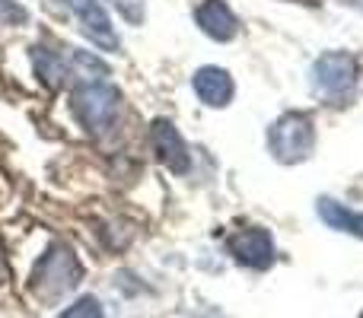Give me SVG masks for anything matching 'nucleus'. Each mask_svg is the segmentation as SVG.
<instances>
[{
    "instance_id": "1",
    "label": "nucleus",
    "mask_w": 363,
    "mask_h": 318,
    "mask_svg": "<svg viewBox=\"0 0 363 318\" xmlns=\"http://www.w3.org/2000/svg\"><path fill=\"white\" fill-rule=\"evenodd\" d=\"M80 277H83V268L74 251H70L67 245H51L42 255V261L35 264L32 293L42 302H57L61 296H67L70 290H77Z\"/></svg>"
},
{
    "instance_id": "2",
    "label": "nucleus",
    "mask_w": 363,
    "mask_h": 318,
    "mask_svg": "<svg viewBox=\"0 0 363 318\" xmlns=\"http://www.w3.org/2000/svg\"><path fill=\"white\" fill-rule=\"evenodd\" d=\"M268 147L277 162H303L315 147V127L313 118L303 112H287L271 125Z\"/></svg>"
},
{
    "instance_id": "3",
    "label": "nucleus",
    "mask_w": 363,
    "mask_h": 318,
    "mask_svg": "<svg viewBox=\"0 0 363 318\" xmlns=\"http://www.w3.org/2000/svg\"><path fill=\"white\" fill-rule=\"evenodd\" d=\"M357 76H360V67L347 51H328V55H322L319 61L313 64L315 93L328 102H338V106L354 96V89H357Z\"/></svg>"
},
{
    "instance_id": "4",
    "label": "nucleus",
    "mask_w": 363,
    "mask_h": 318,
    "mask_svg": "<svg viewBox=\"0 0 363 318\" xmlns=\"http://www.w3.org/2000/svg\"><path fill=\"white\" fill-rule=\"evenodd\" d=\"M74 112L86 131L106 134L115 121V112H118V89L108 86L106 80L83 83L74 93Z\"/></svg>"
},
{
    "instance_id": "5",
    "label": "nucleus",
    "mask_w": 363,
    "mask_h": 318,
    "mask_svg": "<svg viewBox=\"0 0 363 318\" xmlns=\"http://www.w3.org/2000/svg\"><path fill=\"white\" fill-rule=\"evenodd\" d=\"M230 255L236 258L245 268L264 271L274 261V242H271L268 229L262 226H249V229H239L236 236H230Z\"/></svg>"
},
{
    "instance_id": "6",
    "label": "nucleus",
    "mask_w": 363,
    "mask_h": 318,
    "mask_svg": "<svg viewBox=\"0 0 363 318\" xmlns=\"http://www.w3.org/2000/svg\"><path fill=\"white\" fill-rule=\"evenodd\" d=\"M70 10L77 13L83 32L89 35V42H96L99 48L115 51L118 48V35H115V25L108 19V13L99 6V0H67Z\"/></svg>"
},
{
    "instance_id": "7",
    "label": "nucleus",
    "mask_w": 363,
    "mask_h": 318,
    "mask_svg": "<svg viewBox=\"0 0 363 318\" xmlns=\"http://www.w3.org/2000/svg\"><path fill=\"white\" fill-rule=\"evenodd\" d=\"M150 137H153V150L160 153V159H163L176 175H185L188 169H191L188 147H185V140H182V134L176 131V125H172V121H166V118L153 121Z\"/></svg>"
},
{
    "instance_id": "8",
    "label": "nucleus",
    "mask_w": 363,
    "mask_h": 318,
    "mask_svg": "<svg viewBox=\"0 0 363 318\" xmlns=\"http://www.w3.org/2000/svg\"><path fill=\"white\" fill-rule=\"evenodd\" d=\"M194 93H198V99L204 106L223 108V106H230L236 86H233V76L223 67H201L194 74Z\"/></svg>"
},
{
    "instance_id": "9",
    "label": "nucleus",
    "mask_w": 363,
    "mask_h": 318,
    "mask_svg": "<svg viewBox=\"0 0 363 318\" xmlns=\"http://www.w3.org/2000/svg\"><path fill=\"white\" fill-rule=\"evenodd\" d=\"M194 19H198L201 32L217 38V42H230V38H236V32H239L236 16H233V10L223 4V0H207V4H201L198 13H194Z\"/></svg>"
},
{
    "instance_id": "10",
    "label": "nucleus",
    "mask_w": 363,
    "mask_h": 318,
    "mask_svg": "<svg viewBox=\"0 0 363 318\" xmlns=\"http://www.w3.org/2000/svg\"><path fill=\"white\" fill-rule=\"evenodd\" d=\"M319 217L325 220L332 229L338 232H351V236L363 239V213H354L347 210L345 204H338V200L332 198H319Z\"/></svg>"
},
{
    "instance_id": "11",
    "label": "nucleus",
    "mask_w": 363,
    "mask_h": 318,
    "mask_svg": "<svg viewBox=\"0 0 363 318\" xmlns=\"http://www.w3.org/2000/svg\"><path fill=\"white\" fill-rule=\"evenodd\" d=\"M35 70L48 86H61L70 76L67 55H57V51H48V48H35Z\"/></svg>"
},
{
    "instance_id": "12",
    "label": "nucleus",
    "mask_w": 363,
    "mask_h": 318,
    "mask_svg": "<svg viewBox=\"0 0 363 318\" xmlns=\"http://www.w3.org/2000/svg\"><path fill=\"white\" fill-rule=\"evenodd\" d=\"M57 318H102V306L99 300H93V296H83V300H77L74 306H67Z\"/></svg>"
},
{
    "instance_id": "13",
    "label": "nucleus",
    "mask_w": 363,
    "mask_h": 318,
    "mask_svg": "<svg viewBox=\"0 0 363 318\" xmlns=\"http://www.w3.org/2000/svg\"><path fill=\"white\" fill-rule=\"evenodd\" d=\"M0 19L13 23V25H23L26 19H29V13H26V6H19L16 0H0Z\"/></svg>"
},
{
    "instance_id": "14",
    "label": "nucleus",
    "mask_w": 363,
    "mask_h": 318,
    "mask_svg": "<svg viewBox=\"0 0 363 318\" xmlns=\"http://www.w3.org/2000/svg\"><path fill=\"white\" fill-rule=\"evenodd\" d=\"M0 280H6V258H4V251H0Z\"/></svg>"
}]
</instances>
